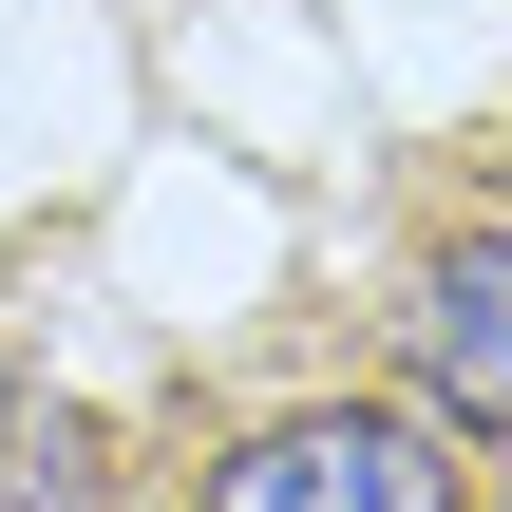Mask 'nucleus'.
<instances>
[{"instance_id": "obj_1", "label": "nucleus", "mask_w": 512, "mask_h": 512, "mask_svg": "<svg viewBox=\"0 0 512 512\" xmlns=\"http://www.w3.org/2000/svg\"><path fill=\"white\" fill-rule=\"evenodd\" d=\"M190 512H456V456H437V418H399V399H304V418L228 437Z\"/></svg>"}, {"instance_id": "obj_2", "label": "nucleus", "mask_w": 512, "mask_h": 512, "mask_svg": "<svg viewBox=\"0 0 512 512\" xmlns=\"http://www.w3.org/2000/svg\"><path fill=\"white\" fill-rule=\"evenodd\" d=\"M399 323H418V418L437 437H512V228H456Z\"/></svg>"}, {"instance_id": "obj_3", "label": "nucleus", "mask_w": 512, "mask_h": 512, "mask_svg": "<svg viewBox=\"0 0 512 512\" xmlns=\"http://www.w3.org/2000/svg\"><path fill=\"white\" fill-rule=\"evenodd\" d=\"M19 418H38V399H19V361H0V437H19Z\"/></svg>"}]
</instances>
